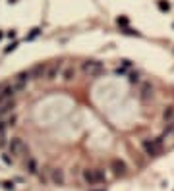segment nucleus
I'll list each match as a JSON object with an SVG mask.
<instances>
[{"label":"nucleus","instance_id":"nucleus-7","mask_svg":"<svg viewBox=\"0 0 174 191\" xmlns=\"http://www.w3.org/2000/svg\"><path fill=\"white\" fill-rule=\"evenodd\" d=\"M60 72H62V64H50L45 70V77L49 79V81H52V79H56L60 75Z\"/></svg>","mask_w":174,"mask_h":191},{"label":"nucleus","instance_id":"nucleus-20","mask_svg":"<svg viewBox=\"0 0 174 191\" xmlns=\"http://www.w3.org/2000/svg\"><path fill=\"white\" fill-rule=\"evenodd\" d=\"M172 116H174V110L170 108L168 112H165V120H166V118H168V120H172Z\"/></svg>","mask_w":174,"mask_h":191},{"label":"nucleus","instance_id":"nucleus-12","mask_svg":"<svg viewBox=\"0 0 174 191\" xmlns=\"http://www.w3.org/2000/svg\"><path fill=\"white\" fill-rule=\"evenodd\" d=\"M62 77H64V81H72V79L76 77V68H73V66L64 68V72H62Z\"/></svg>","mask_w":174,"mask_h":191},{"label":"nucleus","instance_id":"nucleus-15","mask_svg":"<svg viewBox=\"0 0 174 191\" xmlns=\"http://www.w3.org/2000/svg\"><path fill=\"white\" fill-rule=\"evenodd\" d=\"M157 6H159V10H162V12H168V10H170V4H168L166 0H159Z\"/></svg>","mask_w":174,"mask_h":191},{"label":"nucleus","instance_id":"nucleus-3","mask_svg":"<svg viewBox=\"0 0 174 191\" xmlns=\"http://www.w3.org/2000/svg\"><path fill=\"white\" fill-rule=\"evenodd\" d=\"M8 149H10V155H14V156H22L23 152H25V145H23V141L19 139V137H14V139H10Z\"/></svg>","mask_w":174,"mask_h":191},{"label":"nucleus","instance_id":"nucleus-22","mask_svg":"<svg viewBox=\"0 0 174 191\" xmlns=\"http://www.w3.org/2000/svg\"><path fill=\"white\" fill-rule=\"evenodd\" d=\"M8 37H10V39H14V37H15V31H14V29L8 31Z\"/></svg>","mask_w":174,"mask_h":191},{"label":"nucleus","instance_id":"nucleus-4","mask_svg":"<svg viewBox=\"0 0 174 191\" xmlns=\"http://www.w3.org/2000/svg\"><path fill=\"white\" fill-rule=\"evenodd\" d=\"M29 79H31V75L27 72H23V73H19V75H15L14 77V81H12V85H14V89H15V93H19V91H23L25 87H27V83H29Z\"/></svg>","mask_w":174,"mask_h":191},{"label":"nucleus","instance_id":"nucleus-16","mask_svg":"<svg viewBox=\"0 0 174 191\" xmlns=\"http://www.w3.org/2000/svg\"><path fill=\"white\" fill-rule=\"evenodd\" d=\"M18 45H19V42H18V41H14L12 45H8L6 49H4V52H12V50H15V49H18Z\"/></svg>","mask_w":174,"mask_h":191},{"label":"nucleus","instance_id":"nucleus-8","mask_svg":"<svg viewBox=\"0 0 174 191\" xmlns=\"http://www.w3.org/2000/svg\"><path fill=\"white\" fill-rule=\"evenodd\" d=\"M14 95H15V89L12 83L0 85V100H10V99H14Z\"/></svg>","mask_w":174,"mask_h":191},{"label":"nucleus","instance_id":"nucleus-2","mask_svg":"<svg viewBox=\"0 0 174 191\" xmlns=\"http://www.w3.org/2000/svg\"><path fill=\"white\" fill-rule=\"evenodd\" d=\"M81 70L89 77H99L103 73V64L99 62V60H87V62H83Z\"/></svg>","mask_w":174,"mask_h":191},{"label":"nucleus","instance_id":"nucleus-24","mask_svg":"<svg viewBox=\"0 0 174 191\" xmlns=\"http://www.w3.org/2000/svg\"><path fill=\"white\" fill-rule=\"evenodd\" d=\"M2 37H4V33H2V31H0V39H2Z\"/></svg>","mask_w":174,"mask_h":191},{"label":"nucleus","instance_id":"nucleus-19","mask_svg":"<svg viewBox=\"0 0 174 191\" xmlns=\"http://www.w3.org/2000/svg\"><path fill=\"white\" fill-rule=\"evenodd\" d=\"M2 160L6 162V164H12V162H14L12 158H10V155H8V152H4V155H2Z\"/></svg>","mask_w":174,"mask_h":191},{"label":"nucleus","instance_id":"nucleus-6","mask_svg":"<svg viewBox=\"0 0 174 191\" xmlns=\"http://www.w3.org/2000/svg\"><path fill=\"white\" fill-rule=\"evenodd\" d=\"M110 170L114 172V176H124L126 170H128V166H126L124 160H120V158H114V160L110 162Z\"/></svg>","mask_w":174,"mask_h":191},{"label":"nucleus","instance_id":"nucleus-14","mask_svg":"<svg viewBox=\"0 0 174 191\" xmlns=\"http://www.w3.org/2000/svg\"><path fill=\"white\" fill-rule=\"evenodd\" d=\"M39 35H41V29H39V27H35V29H31V33H29L27 37H25V41H33L35 37H39Z\"/></svg>","mask_w":174,"mask_h":191},{"label":"nucleus","instance_id":"nucleus-17","mask_svg":"<svg viewBox=\"0 0 174 191\" xmlns=\"http://www.w3.org/2000/svg\"><path fill=\"white\" fill-rule=\"evenodd\" d=\"M116 23H118V25H122V27H128V18H124V15H122V18H118V19H116Z\"/></svg>","mask_w":174,"mask_h":191},{"label":"nucleus","instance_id":"nucleus-9","mask_svg":"<svg viewBox=\"0 0 174 191\" xmlns=\"http://www.w3.org/2000/svg\"><path fill=\"white\" fill-rule=\"evenodd\" d=\"M25 170H27L29 174H33V176L39 174V164H37V160H35L33 156H29L27 160H25Z\"/></svg>","mask_w":174,"mask_h":191},{"label":"nucleus","instance_id":"nucleus-23","mask_svg":"<svg viewBox=\"0 0 174 191\" xmlns=\"http://www.w3.org/2000/svg\"><path fill=\"white\" fill-rule=\"evenodd\" d=\"M8 2H10V4H15V2H18V0H8Z\"/></svg>","mask_w":174,"mask_h":191},{"label":"nucleus","instance_id":"nucleus-18","mask_svg":"<svg viewBox=\"0 0 174 191\" xmlns=\"http://www.w3.org/2000/svg\"><path fill=\"white\" fill-rule=\"evenodd\" d=\"M138 81H139L138 73H130V83H138Z\"/></svg>","mask_w":174,"mask_h":191},{"label":"nucleus","instance_id":"nucleus-11","mask_svg":"<svg viewBox=\"0 0 174 191\" xmlns=\"http://www.w3.org/2000/svg\"><path fill=\"white\" fill-rule=\"evenodd\" d=\"M45 70H46V66L39 64V66H35L33 70L29 72V75H31V77H35V79H39V77H43V75H45Z\"/></svg>","mask_w":174,"mask_h":191},{"label":"nucleus","instance_id":"nucleus-10","mask_svg":"<svg viewBox=\"0 0 174 191\" xmlns=\"http://www.w3.org/2000/svg\"><path fill=\"white\" fill-rule=\"evenodd\" d=\"M50 178H52V182L58 183V185H62V183H64V172H62L60 168L50 170Z\"/></svg>","mask_w":174,"mask_h":191},{"label":"nucleus","instance_id":"nucleus-13","mask_svg":"<svg viewBox=\"0 0 174 191\" xmlns=\"http://www.w3.org/2000/svg\"><path fill=\"white\" fill-rule=\"evenodd\" d=\"M151 97H153V87H151L149 83H145L143 87H141V99H143V100H149Z\"/></svg>","mask_w":174,"mask_h":191},{"label":"nucleus","instance_id":"nucleus-1","mask_svg":"<svg viewBox=\"0 0 174 191\" xmlns=\"http://www.w3.org/2000/svg\"><path fill=\"white\" fill-rule=\"evenodd\" d=\"M83 182H85L89 187H97L107 182V174L101 168H93V170H83Z\"/></svg>","mask_w":174,"mask_h":191},{"label":"nucleus","instance_id":"nucleus-25","mask_svg":"<svg viewBox=\"0 0 174 191\" xmlns=\"http://www.w3.org/2000/svg\"><path fill=\"white\" fill-rule=\"evenodd\" d=\"M99 191H104V189H99Z\"/></svg>","mask_w":174,"mask_h":191},{"label":"nucleus","instance_id":"nucleus-5","mask_svg":"<svg viewBox=\"0 0 174 191\" xmlns=\"http://www.w3.org/2000/svg\"><path fill=\"white\" fill-rule=\"evenodd\" d=\"M143 151L147 152L149 156H155L157 152L161 151V139H145L143 141Z\"/></svg>","mask_w":174,"mask_h":191},{"label":"nucleus","instance_id":"nucleus-21","mask_svg":"<svg viewBox=\"0 0 174 191\" xmlns=\"http://www.w3.org/2000/svg\"><path fill=\"white\" fill-rule=\"evenodd\" d=\"M4 187H6L8 191H14V182H6V183H4Z\"/></svg>","mask_w":174,"mask_h":191}]
</instances>
